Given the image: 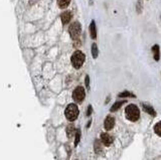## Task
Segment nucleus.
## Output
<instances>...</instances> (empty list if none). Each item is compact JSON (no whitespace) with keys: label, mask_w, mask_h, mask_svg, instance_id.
Here are the masks:
<instances>
[{"label":"nucleus","mask_w":161,"mask_h":160,"mask_svg":"<svg viewBox=\"0 0 161 160\" xmlns=\"http://www.w3.org/2000/svg\"><path fill=\"white\" fill-rule=\"evenodd\" d=\"M125 116L129 121H132V122H135L139 119L140 117V111L138 109V107L136 105H129L125 110Z\"/></svg>","instance_id":"1"},{"label":"nucleus","mask_w":161,"mask_h":160,"mask_svg":"<svg viewBox=\"0 0 161 160\" xmlns=\"http://www.w3.org/2000/svg\"><path fill=\"white\" fill-rule=\"evenodd\" d=\"M85 60H86L85 54L81 50L75 51L73 55H71V64H73L74 68L76 69H80L85 62Z\"/></svg>","instance_id":"2"},{"label":"nucleus","mask_w":161,"mask_h":160,"mask_svg":"<svg viewBox=\"0 0 161 160\" xmlns=\"http://www.w3.org/2000/svg\"><path fill=\"white\" fill-rule=\"evenodd\" d=\"M64 114H66V117L68 121H75L79 116V108L76 104H70L66 111H64Z\"/></svg>","instance_id":"3"},{"label":"nucleus","mask_w":161,"mask_h":160,"mask_svg":"<svg viewBox=\"0 0 161 160\" xmlns=\"http://www.w3.org/2000/svg\"><path fill=\"white\" fill-rule=\"evenodd\" d=\"M81 24L79 22H74L70 25V28H68V32H70V35L73 39H78L81 35Z\"/></svg>","instance_id":"4"},{"label":"nucleus","mask_w":161,"mask_h":160,"mask_svg":"<svg viewBox=\"0 0 161 160\" xmlns=\"http://www.w3.org/2000/svg\"><path fill=\"white\" fill-rule=\"evenodd\" d=\"M85 89L83 87H78V88L75 89V91L73 93V99L76 101V102L80 103L85 99Z\"/></svg>","instance_id":"5"},{"label":"nucleus","mask_w":161,"mask_h":160,"mask_svg":"<svg viewBox=\"0 0 161 160\" xmlns=\"http://www.w3.org/2000/svg\"><path fill=\"white\" fill-rule=\"evenodd\" d=\"M115 125V119L114 117L112 116H108L107 118L105 119V122H104V127L106 130H111Z\"/></svg>","instance_id":"6"},{"label":"nucleus","mask_w":161,"mask_h":160,"mask_svg":"<svg viewBox=\"0 0 161 160\" xmlns=\"http://www.w3.org/2000/svg\"><path fill=\"white\" fill-rule=\"evenodd\" d=\"M101 141L105 146H110L113 142V138L108 133H103L101 134Z\"/></svg>","instance_id":"7"},{"label":"nucleus","mask_w":161,"mask_h":160,"mask_svg":"<svg viewBox=\"0 0 161 160\" xmlns=\"http://www.w3.org/2000/svg\"><path fill=\"white\" fill-rule=\"evenodd\" d=\"M71 17H73V15H71V12L68 11H64L63 14L60 15V18H61V22H63V24H67L71 21Z\"/></svg>","instance_id":"8"},{"label":"nucleus","mask_w":161,"mask_h":160,"mask_svg":"<svg viewBox=\"0 0 161 160\" xmlns=\"http://www.w3.org/2000/svg\"><path fill=\"white\" fill-rule=\"evenodd\" d=\"M90 33H91V37L93 39H95L97 37V29H96V23L94 20L90 24Z\"/></svg>","instance_id":"9"},{"label":"nucleus","mask_w":161,"mask_h":160,"mask_svg":"<svg viewBox=\"0 0 161 160\" xmlns=\"http://www.w3.org/2000/svg\"><path fill=\"white\" fill-rule=\"evenodd\" d=\"M152 53H153V55H154V60L155 61H159L160 58V53H159V46H155L152 47Z\"/></svg>","instance_id":"10"},{"label":"nucleus","mask_w":161,"mask_h":160,"mask_svg":"<svg viewBox=\"0 0 161 160\" xmlns=\"http://www.w3.org/2000/svg\"><path fill=\"white\" fill-rule=\"evenodd\" d=\"M142 106H143V109H144L145 112H147V113L150 114V115H152V116H156V112H155V110H154L151 106L146 105V104H142Z\"/></svg>","instance_id":"11"},{"label":"nucleus","mask_w":161,"mask_h":160,"mask_svg":"<svg viewBox=\"0 0 161 160\" xmlns=\"http://www.w3.org/2000/svg\"><path fill=\"white\" fill-rule=\"evenodd\" d=\"M125 103H126V101H118V102H116L111 108V112H115V111H117L118 109L121 108L122 105H124Z\"/></svg>","instance_id":"12"},{"label":"nucleus","mask_w":161,"mask_h":160,"mask_svg":"<svg viewBox=\"0 0 161 160\" xmlns=\"http://www.w3.org/2000/svg\"><path fill=\"white\" fill-rule=\"evenodd\" d=\"M76 133V129H75L74 125H68V126L67 127V135L68 138L73 137V135Z\"/></svg>","instance_id":"13"},{"label":"nucleus","mask_w":161,"mask_h":160,"mask_svg":"<svg viewBox=\"0 0 161 160\" xmlns=\"http://www.w3.org/2000/svg\"><path fill=\"white\" fill-rule=\"evenodd\" d=\"M71 0H57V4L60 8H66L70 4Z\"/></svg>","instance_id":"14"},{"label":"nucleus","mask_w":161,"mask_h":160,"mask_svg":"<svg viewBox=\"0 0 161 160\" xmlns=\"http://www.w3.org/2000/svg\"><path fill=\"white\" fill-rule=\"evenodd\" d=\"M128 97L135 98V95H134V94L128 92V91H125V92H122V93L119 94V98H128Z\"/></svg>","instance_id":"15"},{"label":"nucleus","mask_w":161,"mask_h":160,"mask_svg":"<svg viewBox=\"0 0 161 160\" xmlns=\"http://www.w3.org/2000/svg\"><path fill=\"white\" fill-rule=\"evenodd\" d=\"M98 54H99V50H98L97 44L93 43V44H92V55H93L94 58H98Z\"/></svg>","instance_id":"16"},{"label":"nucleus","mask_w":161,"mask_h":160,"mask_svg":"<svg viewBox=\"0 0 161 160\" xmlns=\"http://www.w3.org/2000/svg\"><path fill=\"white\" fill-rule=\"evenodd\" d=\"M94 148H95V151H96L97 154H100V153L102 152V147H101V144H100V142H99V140L95 141Z\"/></svg>","instance_id":"17"},{"label":"nucleus","mask_w":161,"mask_h":160,"mask_svg":"<svg viewBox=\"0 0 161 160\" xmlns=\"http://www.w3.org/2000/svg\"><path fill=\"white\" fill-rule=\"evenodd\" d=\"M154 131H155V133L158 135V136L161 137V121L154 126Z\"/></svg>","instance_id":"18"},{"label":"nucleus","mask_w":161,"mask_h":160,"mask_svg":"<svg viewBox=\"0 0 161 160\" xmlns=\"http://www.w3.org/2000/svg\"><path fill=\"white\" fill-rule=\"evenodd\" d=\"M80 138H81V131L78 130L76 131V140H75V146H77L80 142Z\"/></svg>","instance_id":"19"},{"label":"nucleus","mask_w":161,"mask_h":160,"mask_svg":"<svg viewBox=\"0 0 161 160\" xmlns=\"http://www.w3.org/2000/svg\"><path fill=\"white\" fill-rule=\"evenodd\" d=\"M85 83H86V87L89 89L90 88V78H89V76H86V79H85Z\"/></svg>","instance_id":"20"},{"label":"nucleus","mask_w":161,"mask_h":160,"mask_svg":"<svg viewBox=\"0 0 161 160\" xmlns=\"http://www.w3.org/2000/svg\"><path fill=\"white\" fill-rule=\"evenodd\" d=\"M91 114H92V106H89L88 111H87V115H88V116H90Z\"/></svg>","instance_id":"21"}]
</instances>
